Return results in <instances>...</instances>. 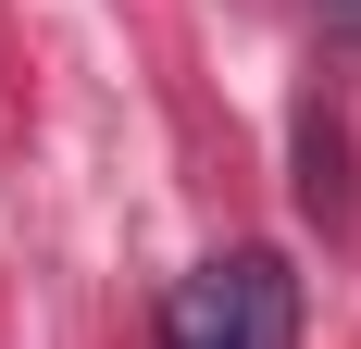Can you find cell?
<instances>
[{"label": "cell", "mask_w": 361, "mask_h": 349, "mask_svg": "<svg viewBox=\"0 0 361 349\" xmlns=\"http://www.w3.org/2000/svg\"><path fill=\"white\" fill-rule=\"evenodd\" d=\"M162 324H175V349H299V275L274 249H212Z\"/></svg>", "instance_id": "6da1fadb"}, {"label": "cell", "mask_w": 361, "mask_h": 349, "mask_svg": "<svg viewBox=\"0 0 361 349\" xmlns=\"http://www.w3.org/2000/svg\"><path fill=\"white\" fill-rule=\"evenodd\" d=\"M349 138H336V112H299V200L312 212H349Z\"/></svg>", "instance_id": "7a4b0ae2"}, {"label": "cell", "mask_w": 361, "mask_h": 349, "mask_svg": "<svg viewBox=\"0 0 361 349\" xmlns=\"http://www.w3.org/2000/svg\"><path fill=\"white\" fill-rule=\"evenodd\" d=\"M324 13H336V25H361V0H324Z\"/></svg>", "instance_id": "3957f363"}]
</instances>
